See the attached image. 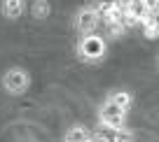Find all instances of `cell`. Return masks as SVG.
Listing matches in <instances>:
<instances>
[{"instance_id": "4", "label": "cell", "mask_w": 159, "mask_h": 142, "mask_svg": "<svg viewBox=\"0 0 159 142\" xmlns=\"http://www.w3.org/2000/svg\"><path fill=\"white\" fill-rule=\"evenodd\" d=\"M98 21H101L98 10H96V7H91V5H84V7H80V10L75 12V16H73V28L77 30L80 35H89V33H96Z\"/></svg>"}, {"instance_id": "2", "label": "cell", "mask_w": 159, "mask_h": 142, "mask_svg": "<svg viewBox=\"0 0 159 142\" xmlns=\"http://www.w3.org/2000/svg\"><path fill=\"white\" fill-rule=\"evenodd\" d=\"M126 119H129V110L115 105L112 100L105 98L98 107V126L103 128H126Z\"/></svg>"}, {"instance_id": "5", "label": "cell", "mask_w": 159, "mask_h": 142, "mask_svg": "<svg viewBox=\"0 0 159 142\" xmlns=\"http://www.w3.org/2000/svg\"><path fill=\"white\" fill-rule=\"evenodd\" d=\"M94 137L98 142H134V133L129 128H103V126H98Z\"/></svg>"}, {"instance_id": "6", "label": "cell", "mask_w": 159, "mask_h": 142, "mask_svg": "<svg viewBox=\"0 0 159 142\" xmlns=\"http://www.w3.org/2000/svg\"><path fill=\"white\" fill-rule=\"evenodd\" d=\"M26 12V0H0V14L10 21L21 19Z\"/></svg>"}, {"instance_id": "10", "label": "cell", "mask_w": 159, "mask_h": 142, "mask_svg": "<svg viewBox=\"0 0 159 142\" xmlns=\"http://www.w3.org/2000/svg\"><path fill=\"white\" fill-rule=\"evenodd\" d=\"M87 142H98V140H96V137H94V135H91V137H89V140H87Z\"/></svg>"}, {"instance_id": "7", "label": "cell", "mask_w": 159, "mask_h": 142, "mask_svg": "<svg viewBox=\"0 0 159 142\" xmlns=\"http://www.w3.org/2000/svg\"><path fill=\"white\" fill-rule=\"evenodd\" d=\"M89 137H91V131L87 126H82V123H73V126L66 131L63 142H87Z\"/></svg>"}, {"instance_id": "1", "label": "cell", "mask_w": 159, "mask_h": 142, "mask_svg": "<svg viewBox=\"0 0 159 142\" xmlns=\"http://www.w3.org/2000/svg\"><path fill=\"white\" fill-rule=\"evenodd\" d=\"M75 54L82 63H101L108 56V42L105 37H101L98 33H89V35H80Z\"/></svg>"}, {"instance_id": "8", "label": "cell", "mask_w": 159, "mask_h": 142, "mask_svg": "<svg viewBox=\"0 0 159 142\" xmlns=\"http://www.w3.org/2000/svg\"><path fill=\"white\" fill-rule=\"evenodd\" d=\"M108 100H112L115 105H119V107H124V110L134 107V93L126 91V88H115V91H110Z\"/></svg>"}, {"instance_id": "3", "label": "cell", "mask_w": 159, "mask_h": 142, "mask_svg": "<svg viewBox=\"0 0 159 142\" xmlns=\"http://www.w3.org/2000/svg\"><path fill=\"white\" fill-rule=\"evenodd\" d=\"M0 84H2L5 93H10V96H24V93L30 88V75L26 72L24 68L14 65V68H10V70L2 72Z\"/></svg>"}, {"instance_id": "11", "label": "cell", "mask_w": 159, "mask_h": 142, "mask_svg": "<svg viewBox=\"0 0 159 142\" xmlns=\"http://www.w3.org/2000/svg\"><path fill=\"white\" fill-rule=\"evenodd\" d=\"M157 68H159V56H157Z\"/></svg>"}, {"instance_id": "9", "label": "cell", "mask_w": 159, "mask_h": 142, "mask_svg": "<svg viewBox=\"0 0 159 142\" xmlns=\"http://www.w3.org/2000/svg\"><path fill=\"white\" fill-rule=\"evenodd\" d=\"M30 14H33V19H38V21L47 19V16L52 14L49 2H47V0H33V5H30Z\"/></svg>"}]
</instances>
